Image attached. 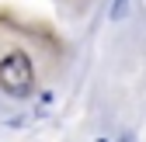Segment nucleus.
I'll return each mask as SVG.
<instances>
[{"label":"nucleus","instance_id":"f03ea898","mask_svg":"<svg viewBox=\"0 0 146 142\" xmlns=\"http://www.w3.org/2000/svg\"><path fill=\"white\" fill-rule=\"evenodd\" d=\"M125 11H129V0H115V7H111V17H125Z\"/></svg>","mask_w":146,"mask_h":142},{"label":"nucleus","instance_id":"f257e3e1","mask_svg":"<svg viewBox=\"0 0 146 142\" xmlns=\"http://www.w3.org/2000/svg\"><path fill=\"white\" fill-rule=\"evenodd\" d=\"M31 80H35V66L25 52H11V56L0 59V90L4 94L25 97L31 90Z\"/></svg>","mask_w":146,"mask_h":142},{"label":"nucleus","instance_id":"7ed1b4c3","mask_svg":"<svg viewBox=\"0 0 146 142\" xmlns=\"http://www.w3.org/2000/svg\"><path fill=\"white\" fill-rule=\"evenodd\" d=\"M122 142H132V139H122Z\"/></svg>","mask_w":146,"mask_h":142}]
</instances>
